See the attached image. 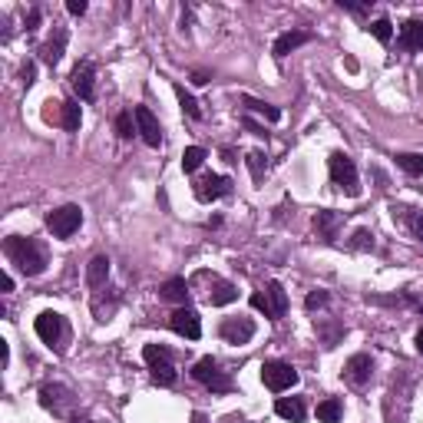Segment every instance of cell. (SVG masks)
Returning a JSON list of instances; mask_svg holds the SVG:
<instances>
[{
  "mask_svg": "<svg viewBox=\"0 0 423 423\" xmlns=\"http://www.w3.org/2000/svg\"><path fill=\"white\" fill-rule=\"evenodd\" d=\"M205 162V149L202 146H189L182 152V172H195Z\"/></svg>",
  "mask_w": 423,
  "mask_h": 423,
  "instance_id": "27",
  "label": "cell"
},
{
  "mask_svg": "<svg viewBox=\"0 0 423 423\" xmlns=\"http://www.w3.org/2000/svg\"><path fill=\"white\" fill-rule=\"evenodd\" d=\"M417 350H420V354H423V328H420V331H417Z\"/></svg>",
  "mask_w": 423,
  "mask_h": 423,
  "instance_id": "42",
  "label": "cell"
},
{
  "mask_svg": "<svg viewBox=\"0 0 423 423\" xmlns=\"http://www.w3.org/2000/svg\"><path fill=\"white\" fill-rule=\"evenodd\" d=\"M370 374H374V361H370L367 354H354L348 361V367H344V377L354 387H364L370 380Z\"/></svg>",
  "mask_w": 423,
  "mask_h": 423,
  "instance_id": "12",
  "label": "cell"
},
{
  "mask_svg": "<svg viewBox=\"0 0 423 423\" xmlns=\"http://www.w3.org/2000/svg\"><path fill=\"white\" fill-rule=\"evenodd\" d=\"M169 328H172L176 334H182V337H189V341H199V337H202V321H199V314L192 311V308H179V311H172Z\"/></svg>",
  "mask_w": 423,
  "mask_h": 423,
  "instance_id": "6",
  "label": "cell"
},
{
  "mask_svg": "<svg viewBox=\"0 0 423 423\" xmlns=\"http://www.w3.org/2000/svg\"><path fill=\"white\" fill-rule=\"evenodd\" d=\"M354 248H374V235H370L367 228H357L354 232V241H350Z\"/></svg>",
  "mask_w": 423,
  "mask_h": 423,
  "instance_id": "33",
  "label": "cell"
},
{
  "mask_svg": "<svg viewBox=\"0 0 423 423\" xmlns=\"http://www.w3.org/2000/svg\"><path fill=\"white\" fill-rule=\"evenodd\" d=\"M261 380H265L268 390L285 394V390H291L298 384V370L291 364H285V361H265L261 364Z\"/></svg>",
  "mask_w": 423,
  "mask_h": 423,
  "instance_id": "5",
  "label": "cell"
},
{
  "mask_svg": "<svg viewBox=\"0 0 423 423\" xmlns=\"http://www.w3.org/2000/svg\"><path fill=\"white\" fill-rule=\"evenodd\" d=\"M341 417H344V404L337 397H328V400L317 404V420L321 423H337Z\"/></svg>",
  "mask_w": 423,
  "mask_h": 423,
  "instance_id": "22",
  "label": "cell"
},
{
  "mask_svg": "<svg viewBox=\"0 0 423 423\" xmlns=\"http://www.w3.org/2000/svg\"><path fill=\"white\" fill-rule=\"evenodd\" d=\"M63 47H67V30H56V37H50L43 47H40V56H43V63H50L56 67L60 60H63Z\"/></svg>",
  "mask_w": 423,
  "mask_h": 423,
  "instance_id": "19",
  "label": "cell"
},
{
  "mask_svg": "<svg viewBox=\"0 0 423 423\" xmlns=\"http://www.w3.org/2000/svg\"><path fill=\"white\" fill-rule=\"evenodd\" d=\"M219 334L228 344H248L255 337V321H248V317H225Z\"/></svg>",
  "mask_w": 423,
  "mask_h": 423,
  "instance_id": "7",
  "label": "cell"
},
{
  "mask_svg": "<svg viewBox=\"0 0 423 423\" xmlns=\"http://www.w3.org/2000/svg\"><path fill=\"white\" fill-rule=\"evenodd\" d=\"M3 252H7V258H10L27 278L43 275V268H47V252H43V245H40L37 239L10 235V239L3 241Z\"/></svg>",
  "mask_w": 423,
  "mask_h": 423,
  "instance_id": "1",
  "label": "cell"
},
{
  "mask_svg": "<svg viewBox=\"0 0 423 423\" xmlns=\"http://www.w3.org/2000/svg\"><path fill=\"white\" fill-rule=\"evenodd\" d=\"M328 169H331V182L337 189H344L350 199H357L361 195V179H357V166H354V159L344 156V152H334L331 159H328Z\"/></svg>",
  "mask_w": 423,
  "mask_h": 423,
  "instance_id": "2",
  "label": "cell"
},
{
  "mask_svg": "<svg viewBox=\"0 0 423 423\" xmlns=\"http://www.w3.org/2000/svg\"><path fill=\"white\" fill-rule=\"evenodd\" d=\"M192 377L205 384L212 394H228L232 390V377L219 367V361L215 357H202V361H195V367H192Z\"/></svg>",
  "mask_w": 423,
  "mask_h": 423,
  "instance_id": "3",
  "label": "cell"
},
{
  "mask_svg": "<svg viewBox=\"0 0 423 423\" xmlns=\"http://www.w3.org/2000/svg\"><path fill=\"white\" fill-rule=\"evenodd\" d=\"M34 328H37V337H40V341H47V344L53 348L56 341L63 337V317H60L56 311H43L37 317V324H34Z\"/></svg>",
  "mask_w": 423,
  "mask_h": 423,
  "instance_id": "11",
  "label": "cell"
},
{
  "mask_svg": "<svg viewBox=\"0 0 423 423\" xmlns=\"http://www.w3.org/2000/svg\"><path fill=\"white\" fill-rule=\"evenodd\" d=\"M328 304V291H311L308 295V301H304V308L308 311H317V308H324Z\"/></svg>",
  "mask_w": 423,
  "mask_h": 423,
  "instance_id": "34",
  "label": "cell"
},
{
  "mask_svg": "<svg viewBox=\"0 0 423 423\" xmlns=\"http://www.w3.org/2000/svg\"><path fill=\"white\" fill-rule=\"evenodd\" d=\"M67 10H70L73 17H83V14H86V0H70V3H67Z\"/></svg>",
  "mask_w": 423,
  "mask_h": 423,
  "instance_id": "36",
  "label": "cell"
},
{
  "mask_svg": "<svg viewBox=\"0 0 423 423\" xmlns=\"http://www.w3.org/2000/svg\"><path fill=\"white\" fill-rule=\"evenodd\" d=\"M149 370H152V380L159 387L176 384V367H172V361H169V364H156V367H149Z\"/></svg>",
  "mask_w": 423,
  "mask_h": 423,
  "instance_id": "28",
  "label": "cell"
},
{
  "mask_svg": "<svg viewBox=\"0 0 423 423\" xmlns=\"http://www.w3.org/2000/svg\"><path fill=\"white\" fill-rule=\"evenodd\" d=\"M265 298H268V317H271V321L285 317V311H288V295H285V288H281L278 281H268Z\"/></svg>",
  "mask_w": 423,
  "mask_h": 423,
  "instance_id": "15",
  "label": "cell"
},
{
  "mask_svg": "<svg viewBox=\"0 0 423 423\" xmlns=\"http://www.w3.org/2000/svg\"><path fill=\"white\" fill-rule=\"evenodd\" d=\"M0 288H3V291H14V278L3 275V278H0Z\"/></svg>",
  "mask_w": 423,
  "mask_h": 423,
  "instance_id": "41",
  "label": "cell"
},
{
  "mask_svg": "<svg viewBox=\"0 0 423 423\" xmlns=\"http://www.w3.org/2000/svg\"><path fill=\"white\" fill-rule=\"evenodd\" d=\"M400 47L404 50H423V20H407L400 27Z\"/></svg>",
  "mask_w": 423,
  "mask_h": 423,
  "instance_id": "18",
  "label": "cell"
},
{
  "mask_svg": "<svg viewBox=\"0 0 423 423\" xmlns=\"http://www.w3.org/2000/svg\"><path fill=\"white\" fill-rule=\"evenodd\" d=\"M132 116H136V129L143 132L146 146H152V149L162 146V126H159V119L152 116V110H149V106H136Z\"/></svg>",
  "mask_w": 423,
  "mask_h": 423,
  "instance_id": "8",
  "label": "cell"
},
{
  "mask_svg": "<svg viewBox=\"0 0 423 423\" xmlns=\"http://www.w3.org/2000/svg\"><path fill=\"white\" fill-rule=\"evenodd\" d=\"M397 166L404 169L407 176H423V156L420 152H400L397 156Z\"/></svg>",
  "mask_w": 423,
  "mask_h": 423,
  "instance_id": "25",
  "label": "cell"
},
{
  "mask_svg": "<svg viewBox=\"0 0 423 423\" xmlns=\"http://www.w3.org/2000/svg\"><path fill=\"white\" fill-rule=\"evenodd\" d=\"M93 80H96V67H93L90 60L76 63V67H73V73H70V83H73L76 96H80V99H86V103H90V99H93V93H96Z\"/></svg>",
  "mask_w": 423,
  "mask_h": 423,
  "instance_id": "9",
  "label": "cell"
},
{
  "mask_svg": "<svg viewBox=\"0 0 423 423\" xmlns=\"http://www.w3.org/2000/svg\"><path fill=\"white\" fill-rule=\"evenodd\" d=\"M275 413L281 417V420L301 423L308 410H304V400H301V397H278V400H275Z\"/></svg>",
  "mask_w": 423,
  "mask_h": 423,
  "instance_id": "14",
  "label": "cell"
},
{
  "mask_svg": "<svg viewBox=\"0 0 423 423\" xmlns=\"http://www.w3.org/2000/svg\"><path fill=\"white\" fill-rule=\"evenodd\" d=\"M239 298V288L232 285V281H212V291H208V304H215V308H225V304H232Z\"/></svg>",
  "mask_w": 423,
  "mask_h": 423,
  "instance_id": "20",
  "label": "cell"
},
{
  "mask_svg": "<svg viewBox=\"0 0 423 423\" xmlns=\"http://www.w3.org/2000/svg\"><path fill=\"white\" fill-rule=\"evenodd\" d=\"M248 169H252V179L261 182V176H265V152H248Z\"/></svg>",
  "mask_w": 423,
  "mask_h": 423,
  "instance_id": "32",
  "label": "cell"
},
{
  "mask_svg": "<svg viewBox=\"0 0 423 423\" xmlns=\"http://www.w3.org/2000/svg\"><path fill=\"white\" fill-rule=\"evenodd\" d=\"M410 225H413V232L423 239V212H413V215H410Z\"/></svg>",
  "mask_w": 423,
  "mask_h": 423,
  "instance_id": "37",
  "label": "cell"
},
{
  "mask_svg": "<svg viewBox=\"0 0 423 423\" xmlns=\"http://www.w3.org/2000/svg\"><path fill=\"white\" fill-rule=\"evenodd\" d=\"M245 106H248L252 112H258V116H265L268 123H278V119H281V110H278V106H271V103H261V99L245 96Z\"/></svg>",
  "mask_w": 423,
  "mask_h": 423,
  "instance_id": "24",
  "label": "cell"
},
{
  "mask_svg": "<svg viewBox=\"0 0 423 423\" xmlns=\"http://www.w3.org/2000/svg\"><path fill=\"white\" fill-rule=\"evenodd\" d=\"M308 40H311V34H308V30H288V34H281V37L275 40V56H278V60H285L291 50L304 47Z\"/></svg>",
  "mask_w": 423,
  "mask_h": 423,
  "instance_id": "16",
  "label": "cell"
},
{
  "mask_svg": "<svg viewBox=\"0 0 423 423\" xmlns=\"http://www.w3.org/2000/svg\"><path fill=\"white\" fill-rule=\"evenodd\" d=\"M80 225H83V208L80 205H60L47 215V228L53 232V239H70Z\"/></svg>",
  "mask_w": 423,
  "mask_h": 423,
  "instance_id": "4",
  "label": "cell"
},
{
  "mask_svg": "<svg viewBox=\"0 0 423 423\" xmlns=\"http://www.w3.org/2000/svg\"><path fill=\"white\" fill-rule=\"evenodd\" d=\"M192 423H205V417H202V413H195V417H192Z\"/></svg>",
  "mask_w": 423,
  "mask_h": 423,
  "instance_id": "43",
  "label": "cell"
},
{
  "mask_svg": "<svg viewBox=\"0 0 423 423\" xmlns=\"http://www.w3.org/2000/svg\"><path fill=\"white\" fill-rule=\"evenodd\" d=\"M341 221H344V219H341L337 212H328V208H324V212H317V215H314V232H317V239L334 241V239H337Z\"/></svg>",
  "mask_w": 423,
  "mask_h": 423,
  "instance_id": "13",
  "label": "cell"
},
{
  "mask_svg": "<svg viewBox=\"0 0 423 423\" xmlns=\"http://www.w3.org/2000/svg\"><path fill=\"white\" fill-rule=\"evenodd\" d=\"M228 189H232V182L225 176H202L195 182V199L199 202H215L221 195H228Z\"/></svg>",
  "mask_w": 423,
  "mask_h": 423,
  "instance_id": "10",
  "label": "cell"
},
{
  "mask_svg": "<svg viewBox=\"0 0 423 423\" xmlns=\"http://www.w3.org/2000/svg\"><path fill=\"white\" fill-rule=\"evenodd\" d=\"M132 112H119L116 116V132H119V139H132V132H136V126H132Z\"/></svg>",
  "mask_w": 423,
  "mask_h": 423,
  "instance_id": "31",
  "label": "cell"
},
{
  "mask_svg": "<svg viewBox=\"0 0 423 423\" xmlns=\"http://www.w3.org/2000/svg\"><path fill=\"white\" fill-rule=\"evenodd\" d=\"M176 96H179V103H182V112L189 119H202V110H199V103L185 93V86H176Z\"/></svg>",
  "mask_w": 423,
  "mask_h": 423,
  "instance_id": "29",
  "label": "cell"
},
{
  "mask_svg": "<svg viewBox=\"0 0 423 423\" xmlns=\"http://www.w3.org/2000/svg\"><path fill=\"white\" fill-rule=\"evenodd\" d=\"M159 291H162V298H166V301L185 304V298H189V285H185V278H169Z\"/></svg>",
  "mask_w": 423,
  "mask_h": 423,
  "instance_id": "23",
  "label": "cell"
},
{
  "mask_svg": "<svg viewBox=\"0 0 423 423\" xmlns=\"http://www.w3.org/2000/svg\"><path fill=\"white\" fill-rule=\"evenodd\" d=\"M37 27H40V10L34 7V10L27 14V30H37Z\"/></svg>",
  "mask_w": 423,
  "mask_h": 423,
  "instance_id": "38",
  "label": "cell"
},
{
  "mask_svg": "<svg viewBox=\"0 0 423 423\" xmlns=\"http://www.w3.org/2000/svg\"><path fill=\"white\" fill-rule=\"evenodd\" d=\"M143 357H146L149 367H156V364H169V361H172L169 348H162V344H146V348H143Z\"/></svg>",
  "mask_w": 423,
  "mask_h": 423,
  "instance_id": "26",
  "label": "cell"
},
{
  "mask_svg": "<svg viewBox=\"0 0 423 423\" xmlns=\"http://www.w3.org/2000/svg\"><path fill=\"white\" fill-rule=\"evenodd\" d=\"M80 123H83V112H80V103H60V126L70 129V132H76L80 129Z\"/></svg>",
  "mask_w": 423,
  "mask_h": 423,
  "instance_id": "21",
  "label": "cell"
},
{
  "mask_svg": "<svg viewBox=\"0 0 423 423\" xmlns=\"http://www.w3.org/2000/svg\"><path fill=\"white\" fill-rule=\"evenodd\" d=\"M252 308H255V311H265V317H268V298L261 295V291L252 295Z\"/></svg>",
  "mask_w": 423,
  "mask_h": 423,
  "instance_id": "35",
  "label": "cell"
},
{
  "mask_svg": "<svg viewBox=\"0 0 423 423\" xmlns=\"http://www.w3.org/2000/svg\"><path fill=\"white\" fill-rule=\"evenodd\" d=\"M370 34H374V37L380 40V43H390V37H394V23H390V20H374V23H370Z\"/></svg>",
  "mask_w": 423,
  "mask_h": 423,
  "instance_id": "30",
  "label": "cell"
},
{
  "mask_svg": "<svg viewBox=\"0 0 423 423\" xmlns=\"http://www.w3.org/2000/svg\"><path fill=\"white\" fill-rule=\"evenodd\" d=\"M86 281H90V288H103L106 281H110V258L106 255H96L86 265Z\"/></svg>",
  "mask_w": 423,
  "mask_h": 423,
  "instance_id": "17",
  "label": "cell"
},
{
  "mask_svg": "<svg viewBox=\"0 0 423 423\" xmlns=\"http://www.w3.org/2000/svg\"><path fill=\"white\" fill-rule=\"evenodd\" d=\"M34 76H37V67H34V63H27V67H23V83L30 86V83H34Z\"/></svg>",
  "mask_w": 423,
  "mask_h": 423,
  "instance_id": "39",
  "label": "cell"
},
{
  "mask_svg": "<svg viewBox=\"0 0 423 423\" xmlns=\"http://www.w3.org/2000/svg\"><path fill=\"white\" fill-rule=\"evenodd\" d=\"M0 357H3V367L10 364V344L7 341H0Z\"/></svg>",
  "mask_w": 423,
  "mask_h": 423,
  "instance_id": "40",
  "label": "cell"
}]
</instances>
